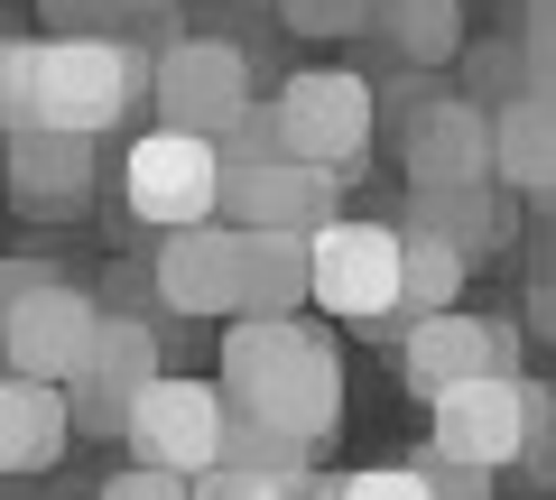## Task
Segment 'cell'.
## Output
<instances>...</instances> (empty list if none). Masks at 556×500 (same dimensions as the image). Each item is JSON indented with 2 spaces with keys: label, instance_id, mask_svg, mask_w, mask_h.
Listing matches in <instances>:
<instances>
[{
  "label": "cell",
  "instance_id": "5bb4252c",
  "mask_svg": "<svg viewBox=\"0 0 556 500\" xmlns=\"http://www.w3.org/2000/svg\"><path fill=\"white\" fill-rule=\"evenodd\" d=\"M306 454H316L306 436L232 408V436H223V454L195 473V491H214V500H298L306 491Z\"/></svg>",
  "mask_w": 556,
  "mask_h": 500
},
{
  "label": "cell",
  "instance_id": "2e32d148",
  "mask_svg": "<svg viewBox=\"0 0 556 500\" xmlns=\"http://www.w3.org/2000/svg\"><path fill=\"white\" fill-rule=\"evenodd\" d=\"M10 177H20L28 214H75L93 195V130H65V120L10 130Z\"/></svg>",
  "mask_w": 556,
  "mask_h": 500
},
{
  "label": "cell",
  "instance_id": "cb8c5ba5",
  "mask_svg": "<svg viewBox=\"0 0 556 500\" xmlns=\"http://www.w3.org/2000/svg\"><path fill=\"white\" fill-rule=\"evenodd\" d=\"M334 491H343V500H427L437 482H427V454H417V463H371V473H343Z\"/></svg>",
  "mask_w": 556,
  "mask_h": 500
},
{
  "label": "cell",
  "instance_id": "9c48e42d",
  "mask_svg": "<svg viewBox=\"0 0 556 500\" xmlns=\"http://www.w3.org/2000/svg\"><path fill=\"white\" fill-rule=\"evenodd\" d=\"M399 371H408L417 399H445L455 381H482V371H519V334L501 316H464V306H437L399 334Z\"/></svg>",
  "mask_w": 556,
  "mask_h": 500
},
{
  "label": "cell",
  "instance_id": "ffe728a7",
  "mask_svg": "<svg viewBox=\"0 0 556 500\" xmlns=\"http://www.w3.org/2000/svg\"><path fill=\"white\" fill-rule=\"evenodd\" d=\"M380 28L399 38L408 65H445L464 47V0H380Z\"/></svg>",
  "mask_w": 556,
  "mask_h": 500
},
{
  "label": "cell",
  "instance_id": "44dd1931",
  "mask_svg": "<svg viewBox=\"0 0 556 500\" xmlns=\"http://www.w3.org/2000/svg\"><path fill=\"white\" fill-rule=\"evenodd\" d=\"M408 222H437L445 241H464V251H482V241H492V177H482V185H417Z\"/></svg>",
  "mask_w": 556,
  "mask_h": 500
},
{
  "label": "cell",
  "instance_id": "4316f807",
  "mask_svg": "<svg viewBox=\"0 0 556 500\" xmlns=\"http://www.w3.org/2000/svg\"><path fill=\"white\" fill-rule=\"evenodd\" d=\"M47 28H130L149 0H38Z\"/></svg>",
  "mask_w": 556,
  "mask_h": 500
},
{
  "label": "cell",
  "instance_id": "52a82bcc",
  "mask_svg": "<svg viewBox=\"0 0 556 500\" xmlns=\"http://www.w3.org/2000/svg\"><path fill=\"white\" fill-rule=\"evenodd\" d=\"M371 120H380V93L343 65L288 75V93H278V140H288V158H316V167H353L371 149Z\"/></svg>",
  "mask_w": 556,
  "mask_h": 500
},
{
  "label": "cell",
  "instance_id": "d6986e66",
  "mask_svg": "<svg viewBox=\"0 0 556 500\" xmlns=\"http://www.w3.org/2000/svg\"><path fill=\"white\" fill-rule=\"evenodd\" d=\"M399 232H408V287H399V334H408L417 316H437V306L464 297L473 251H464V241H445L437 222H399Z\"/></svg>",
  "mask_w": 556,
  "mask_h": 500
},
{
  "label": "cell",
  "instance_id": "f546056e",
  "mask_svg": "<svg viewBox=\"0 0 556 500\" xmlns=\"http://www.w3.org/2000/svg\"><path fill=\"white\" fill-rule=\"evenodd\" d=\"M28 287H47V260H10L0 269V297H28Z\"/></svg>",
  "mask_w": 556,
  "mask_h": 500
},
{
  "label": "cell",
  "instance_id": "ac0fdd59",
  "mask_svg": "<svg viewBox=\"0 0 556 500\" xmlns=\"http://www.w3.org/2000/svg\"><path fill=\"white\" fill-rule=\"evenodd\" d=\"M492 120H501V185H519V195L556 204V84L510 93Z\"/></svg>",
  "mask_w": 556,
  "mask_h": 500
},
{
  "label": "cell",
  "instance_id": "6da1fadb",
  "mask_svg": "<svg viewBox=\"0 0 556 500\" xmlns=\"http://www.w3.org/2000/svg\"><path fill=\"white\" fill-rule=\"evenodd\" d=\"M223 389L241 418H269L288 436L325 445L343 418V352L325 324H306V306L298 316H241L223 324Z\"/></svg>",
  "mask_w": 556,
  "mask_h": 500
},
{
  "label": "cell",
  "instance_id": "9a60e30c",
  "mask_svg": "<svg viewBox=\"0 0 556 500\" xmlns=\"http://www.w3.org/2000/svg\"><path fill=\"white\" fill-rule=\"evenodd\" d=\"M75 389L65 381H38V371H10L0 381V473L10 482H38L56 473V454L75 445Z\"/></svg>",
  "mask_w": 556,
  "mask_h": 500
},
{
  "label": "cell",
  "instance_id": "8992f818",
  "mask_svg": "<svg viewBox=\"0 0 556 500\" xmlns=\"http://www.w3.org/2000/svg\"><path fill=\"white\" fill-rule=\"evenodd\" d=\"M223 436H232V389L223 381H177V371H159V381L139 389V408H130V454L139 463H167V473H186L195 482L204 463L223 454Z\"/></svg>",
  "mask_w": 556,
  "mask_h": 500
},
{
  "label": "cell",
  "instance_id": "8fae6325",
  "mask_svg": "<svg viewBox=\"0 0 556 500\" xmlns=\"http://www.w3.org/2000/svg\"><path fill=\"white\" fill-rule=\"evenodd\" d=\"M241 251H251V222H186L159 251V306L167 316H241Z\"/></svg>",
  "mask_w": 556,
  "mask_h": 500
},
{
  "label": "cell",
  "instance_id": "4dcf8cb0",
  "mask_svg": "<svg viewBox=\"0 0 556 500\" xmlns=\"http://www.w3.org/2000/svg\"><path fill=\"white\" fill-rule=\"evenodd\" d=\"M547 334H556V297H547Z\"/></svg>",
  "mask_w": 556,
  "mask_h": 500
},
{
  "label": "cell",
  "instance_id": "603a6c76",
  "mask_svg": "<svg viewBox=\"0 0 556 500\" xmlns=\"http://www.w3.org/2000/svg\"><path fill=\"white\" fill-rule=\"evenodd\" d=\"M0 120H10V130L38 120V38H10V47H0Z\"/></svg>",
  "mask_w": 556,
  "mask_h": 500
},
{
  "label": "cell",
  "instance_id": "7a4b0ae2",
  "mask_svg": "<svg viewBox=\"0 0 556 500\" xmlns=\"http://www.w3.org/2000/svg\"><path fill=\"white\" fill-rule=\"evenodd\" d=\"M223 185H232V158L223 140L186 130V120H159L149 140H130L121 158V204L159 232H186V222H214L223 214Z\"/></svg>",
  "mask_w": 556,
  "mask_h": 500
},
{
  "label": "cell",
  "instance_id": "5b68a950",
  "mask_svg": "<svg viewBox=\"0 0 556 500\" xmlns=\"http://www.w3.org/2000/svg\"><path fill=\"white\" fill-rule=\"evenodd\" d=\"M102 324H112V306H102V297L47 279V287H28V297H0V352H10V371L75 381L84 361L102 352Z\"/></svg>",
  "mask_w": 556,
  "mask_h": 500
},
{
  "label": "cell",
  "instance_id": "30bf717a",
  "mask_svg": "<svg viewBox=\"0 0 556 500\" xmlns=\"http://www.w3.org/2000/svg\"><path fill=\"white\" fill-rule=\"evenodd\" d=\"M399 158H408V185H482V177L501 185V120L482 102H464V93L417 102Z\"/></svg>",
  "mask_w": 556,
  "mask_h": 500
},
{
  "label": "cell",
  "instance_id": "e0dca14e",
  "mask_svg": "<svg viewBox=\"0 0 556 500\" xmlns=\"http://www.w3.org/2000/svg\"><path fill=\"white\" fill-rule=\"evenodd\" d=\"M298 306H316V232L251 222V251H241V316H298Z\"/></svg>",
  "mask_w": 556,
  "mask_h": 500
},
{
  "label": "cell",
  "instance_id": "484cf974",
  "mask_svg": "<svg viewBox=\"0 0 556 500\" xmlns=\"http://www.w3.org/2000/svg\"><path fill=\"white\" fill-rule=\"evenodd\" d=\"M519 75L556 84V0H529V20H519Z\"/></svg>",
  "mask_w": 556,
  "mask_h": 500
},
{
  "label": "cell",
  "instance_id": "277c9868",
  "mask_svg": "<svg viewBox=\"0 0 556 500\" xmlns=\"http://www.w3.org/2000/svg\"><path fill=\"white\" fill-rule=\"evenodd\" d=\"M437 408V454H464V463H519L538 445V426L556 418V399L529 381V371H482V381H455Z\"/></svg>",
  "mask_w": 556,
  "mask_h": 500
},
{
  "label": "cell",
  "instance_id": "3957f363",
  "mask_svg": "<svg viewBox=\"0 0 556 500\" xmlns=\"http://www.w3.org/2000/svg\"><path fill=\"white\" fill-rule=\"evenodd\" d=\"M399 287H408V232L399 222H316V306L362 334H399Z\"/></svg>",
  "mask_w": 556,
  "mask_h": 500
},
{
  "label": "cell",
  "instance_id": "4fadbf2b",
  "mask_svg": "<svg viewBox=\"0 0 556 500\" xmlns=\"http://www.w3.org/2000/svg\"><path fill=\"white\" fill-rule=\"evenodd\" d=\"M223 214L232 222H278V232H316V222L343 214V167H316V158H260V167H232L223 185Z\"/></svg>",
  "mask_w": 556,
  "mask_h": 500
},
{
  "label": "cell",
  "instance_id": "d4e9b609",
  "mask_svg": "<svg viewBox=\"0 0 556 500\" xmlns=\"http://www.w3.org/2000/svg\"><path fill=\"white\" fill-rule=\"evenodd\" d=\"M278 149H288V140H278V102H251V112L223 130V158H232V167H260V158H278Z\"/></svg>",
  "mask_w": 556,
  "mask_h": 500
},
{
  "label": "cell",
  "instance_id": "83f0119b",
  "mask_svg": "<svg viewBox=\"0 0 556 500\" xmlns=\"http://www.w3.org/2000/svg\"><path fill=\"white\" fill-rule=\"evenodd\" d=\"M102 491H112V500H177V491H195V482L167 473V463H130V473H112Z\"/></svg>",
  "mask_w": 556,
  "mask_h": 500
},
{
  "label": "cell",
  "instance_id": "7402d4cb",
  "mask_svg": "<svg viewBox=\"0 0 556 500\" xmlns=\"http://www.w3.org/2000/svg\"><path fill=\"white\" fill-rule=\"evenodd\" d=\"M278 20L298 38H353V28L380 20V0H278Z\"/></svg>",
  "mask_w": 556,
  "mask_h": 500
},
{
  "label": "cell",
  "instance_id": "7c38bea8",
  "mask_svg": "<svg viewBox=\"0 0 556 500\" xmlns=\"http://www.w3.org/2000/svg\"><path fill=\"white\" fill-rule=\"evenodd\" d=\"M149 381H159V334H149V316H121V306H112L102 352L65 381V389H75V426H84V436H130V408H139Z\"/></svg>",
  "mask_w": 556,
  "mask_h": 500
},
{
  "label": "cell",
  "instance_id": "f1b7e54d",
  "mask_svg": "<svg viewBox=\"0 0 556 500\" xmlns=\"http://www.w3.org/2000/svg\"><path fill=\"white\" fill-rule=\"evenodd\" d=\"M519 473H529L538 491H556V418L538 426V445H529V454H519Z\"/></svg>",
  "mask_w": 556,
  "mask_h": 500
},
{
  "label": "cell",
  "instance_id": "ba28073f",
  "mask_svg": "<svg viewBox=\"0 0 556 500\" xmlns=\"http://www.w3.org/2000/svg\"><path fill=\"white\" fill-rule=\"evenodd\" d=\"M159 120H186L204 140H223L241 112H251V56L232 38H167L159 47Z\"/></svg>",
  "mask_w": 556,
  "mask_h": 500
}]
</instances>
